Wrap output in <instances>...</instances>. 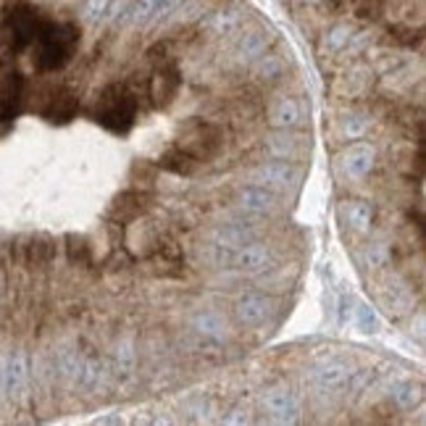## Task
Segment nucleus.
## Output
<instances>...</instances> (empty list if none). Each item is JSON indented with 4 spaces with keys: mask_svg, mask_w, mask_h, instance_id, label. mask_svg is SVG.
Listing matches in <instances>:
<instances>
[{
    "mask_svg": "<svg viewBox=\"0 0 426 426\" xmlns=\"http://www.w3.org/2000/svg\"><path fill=\"white\" fill-rule=\"evenodd\" d=\"M353 311H356L358 329L363 331V334H374V331H379V316H376V311L371 308V305L358 303V308H353Z\"/></svg>",
    "mask_w": 426,
    "mask_h": 426,
    "instance_id": "obj_34",
    "label": "nucleus"
},
{
    "mask_svg": "<svg viewBox=\"0 0 426 426\" xmlns=\"http://www.w3.org/2000/svg\"><path fill=\"white\" fill-rule=\"evenodd\" d=\"M29 382H32V363L24 348L6 353V374H3V395H9L11 403H26L29 398Z\"/></svg>",
    "mask_w": 426,
    "mask_h": 426,
    "instance_id": "obj_4",
    "label": "nucleus"
},
{
    "mask_svg": "<svg viewBox=\"0 0 426 426\" xmlns=\"http://www.w3.org/2000/svg\"><path fill=\"white\" fill-rule=\"evenodd\" d=\"M269 45H271V32H266V29H252V32H247V35L237 43L235 63L247 66V63L258 61L263 53L269 50Z\"/></svg>",
    "mask_w": 426,
    "mask_h": 426,
    "instance_id": "obj_15",
    "label": "nucleus"
},
{
    "mask_svg": "<svg viewBox=\"0 0 426 426\" xmlns=\"http://www.w3.org/2000/svg\"><path fill=\"white\" fill-rule=\"evenodd\" d=\"M339 216L358 235H368L371 224H374V208L366 201H342L339 203Z\"/></svg>",
    "mask_w": 426,
    "mask_h": 426,
    "instance_id": "obj_18",
    "label": "nucleus"
},
{
    "mask_svg": "<svg viewBox=\"0 0 426 426\" xmlns=\"http://www.w3.org/2000/svg\"><path fill=\"white\" fill-rule=\"evenodd\" d=\"M21 92H24V79L21 74H9L0 85V119H11L18 111L21 103Z\"/></svg>",
    "mask_w": 426,
    "mask_h": 426,
    "instance_id": "obj_21",
    "label": "nucleus"
},
{
    "mask_svg": "<svg viewBox=\"0 0 426 426\" xmlns=\"http://www.w3.org/2000/svg\"><path fill=\"white\" fill-rule=\"evenodd\" d=\"M184 0H161V3H158V9L153 11V16H150V21L148 24L150 26H156V24H166V21H169V18L174 16V11L179 9V6H182Z\"/></svg>",
    "mask_w": 426,
    "mask_h": 426,
    "instance_id": "obj_40",
    "label": "nucleus"
},
{
    "mask_svg": "<svg viewBox=\"0 0 426 426\" xmlns=\"http://www.w3.org/2000/svg\"><path fill=\"white\" fill-rule=\"evenodd\" d=\"M201 14H203V3H201V0H190V3L184 0L182 6L174 11V16H171V18H176L179 24H190L192 18H198ZM171 18H169V21H171Z\"/></svg>",
    "mask_w": 426,
    "mask_h": 426,
    "instance_id": "obj_41",
    "label": "nucleus"
},
{
    "mask_svg": "<svg viewBox=\"0 0 426 426\" xmlns=\"http://www.w3.org/2000/svg\"><path fill=\"white\" fill-rule=\"evenodd\" d=\"M255 74H258V79L266 82V85L279 82V79L284 77V63H282V58L274 55V53H263L261 58H258V63H255Z\"/></svg>",
    "mask_w": 426,
    "mask_h": 426,
    "instance_id": "obj_32",
    "label": "nucleus"
},
{
    "mask_svg": "<svg viewBox=\"0 0 426 426\" xmlns=\"http://www.w3.org/2000/svg\"><path fill=\"white\" fill-rule=\"evenodd\" d=\"M190 326L195 329V334H201L211 342H224L226 339V321L216 311H198L192 316Z\"/></svg>",
    "mask_w": 426,
    "mask_h": 426,
    "instance_id": "obj_20",
    "label": "nucleus"
},
{
    "mask_svg": "<svg viewBox=\"0 0 426 426\" xmlns=\"http://www.w3.org/2000/svg\"><path fill=\"white\" fill-rule=\"evenodd\" d=\"M237 206L252 216H274L279 211V195L263 184H245L237 190Z\"/></svg>",
    "mask_w": 426,
    "mask_h": 426,
    "instance_id": "obj_8",
    "label": "nucleus"
},
{
    "mask_svg": "<svg viewBox=\"0 0 426 426\" xmlns=\"http://www.w3.org/2000/svg\"><path fill=\"white\" fill-rule=\"evenodd\" d=\"M6 26H9V40L14 50H24L37 40V32L43 26V18L37 16V11L26 3H16L6 16Z\"/></svg>",
    "mask_w": 426,
    "mask_h": 426,
    "instance_id": "obj_5",
    "label": "nucleus"
},
{
    "mask_svg": "<svg viewBox=\"0 0 426 426\" xmlns=\"http://www.w3.org/2000/svg\"><path fill=\"white\" fill-rule=\"evenodd\" d=\"M271 261H274V252L266 243H258V240H250L245 243L243 247L232 250V266L243 274H263L269 269Z\"/></svg>",
    "mask_w": 426,
    "mask_h": 426,
    "instance_id": "obj_10",
    "label": "nucleus"
},
{
    "mask_svg": "<svg viewBox=\"0 0 426 426\" xmlns=\"http://www.w3.org/2000/svg\"><path fill=\"white\" fill-rule=\"evenodd\" d=\"M303 119V105L297 97H279L277 103L269 108L271 129H295Z\"/></svg>",
    "mask_w": 426,
    "mask_h": 426,
    "instance_id": "obj_17",
    "label": "nucleus"
},
{
    "mask_svg": "<svg viewBox=\"0 0 426 426\" xmlns=\"http://www.w3.org/2000/svg\"><path fill=\"white\" fill-rule=\"evenodd\" d=\"M55 368H58V376H61L63 382L74 384L79 379V371H82V358L71 348H63L55 356Z\"/></svg>",
    "mask_w": 426,
    "mask_h": 426,
    "instance_id": "obj_30",
    "label": "nucleus"
},
{
    "mask_svg": "<svg viewBox=\"0 0 426 426\" xmlns=\"http://www.w3.org/2000/svg\"><path fill=\"white\" fill-rule=\"evenodd\" d=\"M252 182H261L269 190H289L297 182V169L292 166V161H263L261 166H255L250 171Z\"/></svg>",
    "mask_w": 426,
    "mask_h": 426,
    "instance_id": "obj_9",
    "label": "nucleus"
},
{
    "mask_svg": "<svg viewBox=\"0 0 426 426\" xmlns=\"http://www.w3.org/2000/svg\"><path fill=\"white\" fill-rule=\"evenodd\" d=\"M266 153L279 161H297L303 158L311 148V139H305L303 134H295L292 129H277V134H271L266 139Z\"/></svg>",
    "mask_w": 426,
    "mask_h": 426,
    "instance_id": "obj_11",
    "label": "nucleus"
},
{
    "mask_svg": "<svg viewBox=\"0 0 426 426\" xmlns=\"http://www.w3.org/2000/svg\"><path fill=\"white\" fill-rule=\"evenodd\" d=\"M350 374H353V366L345 363V361H339V358H329V361L314 366V371H311V382H314L316 390L337 392V390H345Z\"/></svg>",
    "mask_w": 426,
    "mask_h": 426,
    "instance_id": "obj_12",
    "label": "nucleus"
},
{
    "mask_svg": "<svg viewBox=\"0 0 426 426\" xmlns=\"http://www.w3.org/2000/svg\"><path fill=\"white\" fill-rule=\"evenodd\" d=\"M255 235H258L255 226L245 224V221H232V224H218L216 229H211V243L226 247V250H237L245 243L255 240Z\"/></svg>",
    "mask_w": 426,
    "mask_h": 426,
    "instance_id": "obj_13",
    "label": "nucleus"
},
{
    "mask_svg": "<svg viewBox=\"0 0 426 426\" xmlns=\"http://www.w3.org/2000/svg\"><path fill=\"white\" fill-rule=\"evenodd\" d=\"M374 158L376 153L368 142H353L337 158L339 174L345 176V179H353V182L366 179V176L371 174V169H374Z\"/></svg>",
    "mask_w": 426,
    "mask_h": 426,
    "instance_id": "obj_7",
    "label": "nucleus"
},
{
    "mask_svg": "<svg viewBox=\"0 0 426 426\" xmlns=\"http://www.w3.org/2000/svg\"><path fill=\"white\" fill-rule=\"evenodd\" d=\"M66 255L71 263H85L90 258V245L85 237H66Z\"/></svg>",
    "mask_w": 426,
    "mask_h": 426,
    "instance_id": "obj_35",
    "label": "nucleus"
},
{
    "mask_svg": "<svg viewBox=\"0 0 426 426\" xmlns=\"http://www.w3.org/2000/svg\"><path fill=\"white\" fill-rule=\"evenodd\" d=\"M145 208H148V195H142V192L137 190L122 192V195L116 198V203H113V211H116L119 221H132V218H137Z\"/></svg>",
    "mask_w": 426,
    "mask_h": 426,
    "instance_id": "obj_23",
    "label": "nucleus"
},
{
    "mask_svg": "<svg viewBox=\"0 0 426 426\" xmlns=\"http://www.w3.org/2000/svg\"><path fill=\"white\" fill-rule=\"evenodd\" d=\"M421 398H424V390H421V384H413V382L395 384L390 390V403L400 410H408L413 408V405H418Z\"/></svg>",
    "mask_w": 426,
    "mask_h": 426,
    "instance_id": "obj_27",
    "label": "nucleus"
},
{
    "mask_svg": "<svg viewBox=\"0 0 426 426\" xmlns=\"http://www.w3.org/2000/svg\"><path fill=\"white\" fill-rule=\"evenodd\" d=\"M55 255V247H53L50 240H37V243L26 245V261L32 266H45Z\"/></svg>",
    "mask_w": 426,
    "mask_h": 426,
    "instance_id": "obj_33",
    "label": "nucleus"
},
{
    "mask_svg": "<svg viewBox=\"0 0 426 426\" xmlns=\"http://www.w3.org/2000/svg\"><path fill=\"white\" fill-rule=\"evenodd\" d=\"M35 43H37V53H35L37 69L55 71L69 61L74 48L79 45V29L74 24H53V21H43Z\"/></svg>",
    "mask_w": 426,
    "mask_h": 426,
    "instance_id": "obj_1",
    "label": "nucleus"
},
{
    "mask_svg": "<svg viewBox=\"0 0 426 426\" xmlns=\"http://www.w3.org/2000/svg\"><path fill=\"white\" fill-rule=\"evenodd\" d=\"M368 127H371V122H368L366 116H361V113L348 116V119L342 122V132H345V137H350V139H361L366 132H368Z\"/></svg>",
    "mask_w": 426,
    "mask_h": 426,
    "instance_id": "obj_39",
    "label": "nucleus"
},
{
    "mask_svg": "<svg viewBox=\"0 0 426 426\" xmlns=\"http://www.w3.org/2000/svg\"><path fill=\"white\" fill-rule=\"evenodd\" d=\"M195 158L187 156L182 148H171V150H166L164 156L158 158V166L161 169H166V171H171V174H192V169H195Z\"/></svg>",
    "mask_w": 426,
    "mask_h": 426,
    "instance_id": "obj_28",
    "label": "nucleus"
},
{
    "mask_svg": "<svg viewBox=\"0 0 426 426\" xmlns=\"http://www.w3.org/2000/svg\"><path fill=\"white\" fill-rule=\"evenodd\" d=\"M363 258H366V266H368V269H382L384 263L390 261V250H387V245L384 243H371L363 250Z\"/></svg>",
    "mask_w": 426,
    "mask_h": 426,
    "instance_id": "obj_37",
    "label": "nucleus"
},
{
    "mask_svg": "<svg viewBox=\"0 0 426 426\" xmlns=\"http://www.w3.org/2000/svg\"><path fill=\"white\" fill-rule=\"evenodd\" d=\"M137 371V342L134 334H124L113 345V374L119 379H132Z\"/></svg>",
    "mask_w": 426,
    "mask_h": 426,
    "instance_id": "obj_16",
    "label": "nucleus"
},
{
    "mask_svg": "<svg viewBox=\"0 0 426 426\" xmlns=\"http://www.w3.org/2000/svg\"><path fill=\"white\" fill-rule=\"evenodd\" d=\"M176 148H182L187 156H192L195 161H208L218 153L221 148V132L216 124L203 122V119H190L187 124H182L179 129V142Z\"/></svg>",
    "mask_w": 426,
    "mask_h": 426,
    "instance_id": "obj_3",
    "label": "nucleus"
},
{
    "mask_svg": "<svg viewBox=\"0 0 426 426\" xmlns=\"http://www.w3.org/2000/svg\"><path fill=\"white\" fill-rule=\"evenodd\" d=\"M243 24V14L237 9H218L211 11V16L206 18V29L213 35H232Z\"/></svg>",
    "mask_w": 426,
    "mask_h": 426,
    "instance_id": "obj_24",
    "label": "nucleus"
},
{
    "mask_svg": "<svg viewBox=\"0 0 426 426\" xmlns=\"http://www.w3.org/2000/svg\"><path fill=\"white\" fill-rule=\"evenodd\" d=\"M353 35H356V29H353L350 24H334L329 32L321 37L319 50H321V55H334V53L348 48L350 40H353Z\"/></svg>",
    "mask_w": 426,
    "mask_h": 426,
    "instance_id": "obj_25",
    "label": "nucleus"
},
{
    "mask_svg": "<svg viewBox=\"0 0 426 426\" xmlns=\"http://www.w3.org/2000/svg\"><path fill=\"white\" fill-rule=\"evenodd\" d=\"M161 0H134L129 6V11L124 14L122 24L124 26H145L153 16V11L158 9Z\"/></svg>",
    "mask_w": 426,
    "mask_h": 426,
    "instance_id": "obj_31",
    "label": "nucleus"
},
{
    "mask_svg": "<svg viewBox=\"0 0 426 426\" xmlns=\"http://www.w3.org/2000/svg\"><path fill=\"white\" fill-rule=\"evenodd\" d=\"M176 90H179V74H176L174 66H166V69H161L156 74L150 92H153V97H156L158 105H166V103H171V100H174Z\"/></svg>",
    "mask_w": 426,
    "mask_h": 426,
    "instance_id": "obj_22",
    "label": "nucleus"
},
{
    "mask_svg": "<svg viewBox=\"0 0 426 426\" xmlns=\"http://www.w3.org/2000/svg\"><path fill=\"white\" fill-rule=\"evenodd\" d=\"M134 116H137V100L124 85H108L100 92L95 105V119L105 129L127 134L134 124Z\"/></svg>",
    "mask_w": 426,
    "mask_h": 426,
    "instance_id": "obj_2",
    "label": "nucleus"
},
{
    "mask_svg": "<svg viewBox=\"0 0 426 426\" xmlns=\"http://www.w3.org/2000/svg\"><path fill=\"white\" fill-rule=\"evenodd\" d=\"M263 408L271 424H297L300 421V400L289 387H271L263 392Z\"/></svg>",
    "mask_w": 426,
    "mask_h": 426,
    "instance_id": "obj_6",
    "label": "nucleus"
},
{
    "mask_svg": "<svg viewBox=\"0 0 426 426\" xmlns=\"http://www.w3.org/2000/svg\"><path fill=\"white\" fill-rule=\"evenodd\" d=\"M339 324H348V319L353 316V300H350L348 295H342V300H339Z\"/></svg>",
    "mask_w": 426,
    "mask_h": 426,
    "instance_id": "obj_43",
    "label": "nucleus"
},
{
    "mask_svg": "<svg viewBox=\"0 0 426 426\" xmlns=\"http://www.w3.org/2000/svg\"><path fill=\"white\" fill-rule=\"evenodd\" d=\"M371 382H374V371L371 368H361V371H353L350 374V379H348V387L353 395H363V392H368V387H371Z\"/></svg>",
    "mask_w": 426,
    "mask_h": 426,
    "instance_id": "obj_38",
    "label": "nucleus"
},
{
    "mask_svg": "<svg viewBox=\"0 0 426 426\" xmlns=\"http://www.w3.org/2000/svg\"><path fill=\"white\" fill-rule=\"evenodd\" d=\"M271 314V300L263 295H243L240 300L235 303V316L237 321L243 324V326H261Z\"/></svg>",
    "mask_w": 426,
    "mask_h": 426,
    "instance_id": "obj_14",
    "label": "nucleus"
},
{
    "mask_svg": "<svg viewBox=\"0 0 426 426\" xmlns=\"http://www.w3.org/2000/svg\"><path fill=\"white\" fill-rule=\"evenodd\" d=\"M103 361L95 356H90L82 361V371H79V379L77 384L82 387V390H97L100 384H103Z\"/></svg>",
    "mask_w": 426,
    "mask_h": 426,
    "instance_id": "obj_29",
    "label": "nucleus"
},
{
    "mask_svg": "<svg viewBox=\"0 0 426 426\" xmlns=\"http://www.w3.org/2000/svg\"><path fill=\"white\" fill-rule=\"evenodd\" d=\"M382 303L395 319H400V316H405L413 308V295H410V289L403 284L400 279H392L382 287Z\"/></svg>",
    "mask_w": 426,
    "mask_h": 426,
    "instance_id": "obj_19",
    "label": "nucleus"
},
{
    "mask_svg": "<svg viewBox=\"0 0 426 426\" xmlns=\"http://www.w3.org/2000/svg\"><path fill=\"white\" fill-rule=\"evenodd\" d=\"M77 113V95L71 92V90H61L58 95L53 97L50 108L45 111V116H48V122H69L71 116Z\"/></svg>",
    "mask_w": 426,
    "mask_h": 426,
    "instance_id": "obj_26",
    "label": "nucleus"
},
{
    "mask_svg": "<svg viewBox=\"0 0 426 426\" xmlns=\"http://www.w3.org/2000/svg\"><path fill=\"white\" fill-rule=\"evenodd\" d=\"M224 424H250V416H247V410H243V408H235L229 416H224Z\"/></svg>",
    "mask_w": 426,
    "mask_h": 426,
    "instance_id": "obj_42",
    "label": "nucleus"
},
{
    "mask_svg": "<svg viewBox=\"0 0 426 426\" xmlns=\"http://www.w3.org/2000/svg\"><path fill=\"white\" fill-rule=\"evenodd\" d=\"M113 0H85V6H82V18L87 21V24H97L100 18L108 14Z\"/></svg>",
    "mask_w": 426,
    "mask_h": 426,
    "instance_id": "obj_36",
    "label": "nucleus"
},
{
    "mask_svg": "<svg viewBox=\"0 0 426 426\" xmlns=\"http://www.w3.org/2000/svg\"><path fill=\"white\" fill-rule=\"evenodd\" d=\"M300 6H319V3H324V0H297Z\"/></svg>",
    "mask_w": 426,
    "mask_h": 426,
    "instance_id": "obj_44",
    "label": "nucleus"
}]
</instances>
